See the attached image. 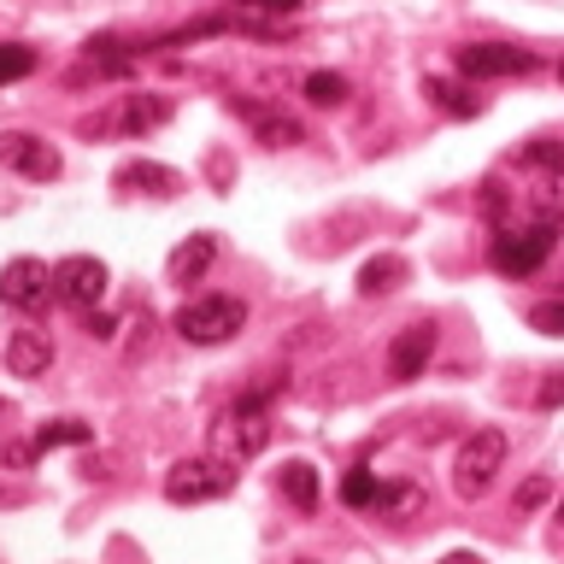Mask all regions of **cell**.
<instances>
[{"label":"cell","instance_id":"14","mask_svg":"<svg viewBox=\"0 0 564 564\" xmlns=\"http://www.w3.org/2000/svg\"><path fill=\"white\" fill-rule=\"evenodd\" d=\"M53 365V341L42 329H12L7 335V370L12 377H47Z\"/></svg>","mask_w":564,"mask_h":564},{"label":"cell","instance_id":"11","mask_svg":"<svg viewBox=\"0 0 564 564\" xmlns=\"http://www.w3.org/2000/svg\"><path fill=\"white\" fill-rule=\"evenodd\" d=\"M435 359V324H405L394 341H388V377L394 382H417Z\"/></svg>","mask_w":564,"mask_h":564},{"label":"cell","instance_id":"31","mask_svg":"<svg viewBox=\"0 0 564 564\" xmlns=\"http://www.w3.org/2000/svg\"><path fill=\"white\" fill-rule=\"evenodd\" d=\"M35 458V441H7V447H0V465H12V470H24Z\"/></svg>","mask_w":564,"mask_h":564},{"label":"cell","instance_id":"12","mask_svg":"<svg viewBox=\"0 0 564 564\" xmlns=\"http://www.w3.org/2000/svg\"><path fill=\"white\" fill-rule=\"evenodd\" d=\"M236 112H241V123L264 141V148H300V141H306L300 118H289V112H282V106H271V100H236Z\"/></svg>","mask_w":564,"mask_h":564},{"label":"cell","instance_id":"15","mask_svg":"<svg viewBox=\"0 0 564 564\" xmlns=\"http://www.w3.org/2000/svg\"><path fill=\"white\" fill-rule=\"evenodd\" d=\"M212 259H218V236H212V229H200V236H188L183 247H176V253L165 259V271H171V282H200L206 271H212Z\"/></svg>","mask_w":564,"mask_h":564},{"label":"cell","instance_id":"20","mask_svg":"<svg viewBox=\"0 0 564 564\" xmlns=\"http://www.w3.org/2000/svg\"><path fill=\"white\" fill-rule=\"evenodd\" d=\"M423 95H430L441 112H453V118H476V112H482V100L465 95V88L447 83V77H423Z\"/></svg>","mask_w":564,"mask_h":564},{"label":"cell","instance_id":"24","mask_svg":"<svg viewBox=\"0 0 564 564\" xmlns=\"http://www.w3.org/2000/svg\"><path fill=\"white\" fill-rule=\"evenodd\" d=\"M341 500H347V506H377V500H382V482L359 465V470L341 476Z\"/></svg>","mask_w":564,"mask_h":564},{"label":"cell","instance_id":"10","mask_svg":"<svg viewBox=\"0 0 564 564\" xmlns=\"http://www.w3.org/2000/svg\"><path fill=\"white\" fill-rule=\"evenodd\" d=\"M53 294V271L42 259H12L0 264V300H7L12 312H42Z\"/></svg>","mask_w":564,"mask_h":564},{"label":"cell","instance_id":"21","mask_svg":"<svg viewBox=\"0 0 564 564\" xmlns=\"http://www.w3.org/2000/svg\"><path fill=\"white\" fill-rule=\"evenodd\" d=\"M88 441H95V430H88L83 417H53V423H42V430H35V447H88Z\"/></svg>","mask_w":564,"mask_h":564},{"label":"cell","instance_id":"3","mask_svg":"<svg viewBox=\"0 0 564 564\" xmlns=\"http://www.w3.org/2000/svg\"><path fill=\"white\" fill-rule=\"evenodd\" d=\"M247 324V300L236 294H200V300H183L171 317V329L183 335L188 347H224V341H236Z\"/></svg>","mask_w":564,"mask_h":564},{"label":"cell","instance_id":"1","mask_svg":"<svg viewBox=\"0 0 564 564\" xmlns=\"http://www.w3.org/2000/svg\"><path fill=\"white\" fill-rule=\"evenodd\" d=\"M264 447H271V405H259L247 394H236V405H224L206 430V453L224 458L229 470L247 465V458H259Z\"/></svg>","mask_w":564,"mask_h":564},{"label":"cell","instance_id":"9","mask_svg":"<svg viewBox=\"0 0 564 564\" xmlns=\"http://www.w3.org/2000/svg\"><path fill=\"white\" fill-rule=\"evenodd\" d=\"M0 165L30 176V183H53V176H59V148L42 135H30V130H7L0 135Z\"/></svg>","mask_w":564,"mask_h":564},{"label":"cell","instance_id":"7","mask_svg":"<svg viewBox=\"0 0 564 564\" xmlns=\"http://www.w3.org/2000/svg\"><path fill=\"white\" fill-rule=\"evenodd\" d=\"M453 65H458V77L488 83V77H529L541 59L511 42H465V47H453Z\"/></svg>","mask_w":564,"mask_h":564},{"label":"cell","instance_id":"28","mask_svg":"<svg viewBox=\"0 0 564 564\" xmlns=\"http://www.w3.org/2000/svg\"><path fill=\"white\" fill-rule=\"evenodd\" d=\"M423 500V494L412 488V482H382V500H377V511H412Z\"/></svg>","mask_w":564,"mask_h":564},{"label":"cell","instance_id":"19","mask_svg":"<svg viewBox=\"0 0 564 564\" xmlns=\"http://www.w3.org/2000/svg\"><path fill=\"white\" fill-rule=\"evenodd\" d=\"M405 282V259L400 253H382V259H370L365 271H359V294L370 300V294H394Z\"/></svg>","mask_w":564,"mask_h":564},{"label":"cell","instance_id":"29","mask_svg":"<svg viewBox=\"0 0 564 564\" xmlns=\"http://www.w3.org/2000/svg\"><path fill=\"white\" fill-rule=\"evenodd\" d=\"M546 494H553V482H546V476H529V482L518 488V511H541Z\"/></svg>","mask_w":564,"mask_h":564},{"label":"cell","instance_id":"13","mask_svg":"<svg viewBox=\"0 0 564 564\" xmlns=\"http://www.w3.org/2000/svg\"><path fill=\"white\" fill-rule=\"evenodd\" d=\"M112 183L130 188V194H153V200H171V194H183V176H176L171 165H153V159H130V165H118Z\"/></svg>","mask_w":564,"mask_h":564},{"label":"cell","instance_id":"25","mask_svg":"<svg viewBox=\"0 0 564 564\" xmlns=\"http://www.w3.org/2000/svg\"><path fill=\"white\" fill-rule=\"evenodd\" d=\"M30 70H35V53L24 42H0V88L18 83V77H30Z\"/></svg>","mask_w":564,"mask_h":564},{"label":"cell","instance_id":"33","mask_svg":"<svg viewBox=\"0 0 564 564\" xmlns=\"http://www.w3.org/2000/svg\"><path fill=\"white\" fill-rule=\"evenodd\" d=\"M441 564H488V558H482V553H447Z\"/></svg>","mask_w":564,"mask_h":564},{"label":"cell","instance_id":"32","mask_svg":"<svg viewBox=\"0 0 564 564\" xmlns=\"http://www.w3.org/2000/svg\"><path fill=\"white\" fill-rule=\"evenodd\" d=\"M88 335H95V341H112V335H118V317L112 312H88V324H83Z\"/></svg>","mask_w":564,"mask_h":564},{"label":"cell","instance_id":"34","mask_svg":"<svg viewBox=\"0 0 564 564\" xmlns=\"http://www.w3.org/2000/svg\"><path fill=\"white\" fill-rule=\"evenodd\" d=\"M558 518H564V494H558Z\"/></svg>","mask_w":564,"mask_h":564},{"label":"cell","instance_id":"5","mask_svg":"<svg viewBox=\"0 0 564 564\" xmlns=\"http://www.w3.org/2000/svg\"><path fill=\"white\" fill-rule=\"evenodd\" d=\"M553 229L546 224H523V229H494V241H488V264L500 276H529V271H541L546 259H553Z\"/></svg>","mask_w":564,"mask_h":564},{"label":"cell","instance_id":"4","mask_svg":"<svg viewBox=\"0 0 564 564\" xmlns=\"http://www.w3.org/2000/svg\"><path fill=\"white\" fill-rule=\"evenodd\" d=\"M506 430H470L465 435V447H458L453 458V494L458 500H482V494L494 488V476H500L506 465Z\"/></svg>","mask_w":564,"mask_h":564},{"label":"cell","instance_id":"2","mask_svg":"<svg viewBox=\"0 0 564 564\" xmlns=\"http://www.w3.org/2000/svg\"><path fill=\"white\" fill-rule=\"evenodd\" d=\"M171 112H176V100H171V95H159V88H135V95H112L95 118H83V135H88V141H95V135L141 141V135L165 130Z\"/></svg>","mask_w":564,"mask_h":564},{"label":"cell","instance_id":"35","mask_svg":"<svg viewBox=\"0 0 564 564\" xmlns=\"http://www.w3.org/2000/svg\"><path fill=\"white\" fill-rule=\"evenodd\" d=\"M558 77H564V65H558Z\"/></svg>","mask_w":564,"mask_h":564},{"label":"cell","instance_id":"22","mask_svg":"<svg viewBox=\"0 0 564 564\" xmlns=\"http://www.w3.org/2000/svg\"><path fill=\"white\" fill-rule=\"evenodd\" d=\"M523 171H541V176H564V141L558 135H535L523 148Z\"/></svg>","mask_w":564,"mask_h":564},{"label":"cell","instance_id":"27","mask_svg":"<svg viewBox=\"0 0 564 564\" xmlns=\"http://www.w3.org/2000/svg\"><path fill=\"white\" fill-rule=\"evenodd\" d=\"M236 12H259V18H294L306 0H229Z\"/></svg>","mask_w":564,"mask_h":564},{"label":"cell","instance_id":"6","mask_svg":"<svg viewBox=\"0 0 564 564\" xmlns=\"http://www.w3.org/2000/svg\"><path fill=\"white\" fill-rule=\"evenodd\" d=\"M236 488V470L224 465V458H183V465L165 470V500L171 506H206V500H224V494Z\"/></svg>","mask_w":564,"mask_h":564},{"label":"cell","instance_id":"23","mask_svg":"<svg viewBox=\"0 0 564 564\" xmlns=\"http://www.w3.org/2000/svg\"><path fill=\"white\" fill-rule=\"evenodd\" d=\"M352 95V83L341 77V70H312V77H306V100L312 106H341Z\"/></svg>","mask_w":564,"mask_h":564},{"label":"cell","instance_id":"26","mask_svg":"<svg viewBox=\"0 0 564 564\" xmlns=\"http://www.w3.org/2000/svg\"><path fill=\"white\" fill-rule=\"evenodd\" d=\"M529 329H541V335H564V300H541V306L529 312Z\"/></svg>","mask_w":564,"mask_h":564},{"label":"cell","instance_id":"17","mask_svg":"<svg viewBox=\"0 0 564 564\" xmlns=\"http://www.w3.org/2000/svg\"><path fill=\"white\" fill-rule=\"evenodd\" d=\"M529 224H546L553 236H564V176H546V188L529 194Z\"/></svg>","mask_w":564,"mask_h":564},{"label":"cell","instance_id":"8","mask_svg":"<svg viewBox=\"0 0 564 564\" xmlns=\"http://www.w3.org/2000/svg\"><path fill=\"white\" fill-rule=\"evenodd\" d=\"M53 300H65V306L77 312H95L106 300V264L88 259V253H70L53 264Z\"/></svg>","mask_w":564,"mask_h":564},{"label":"cell","instance_id":"18","mask_svg":"<svg viewBox=\"0 0 564 564\" xmlns=\"http://www.w3.org/2000/svg\"><path fill=\"white\" fill-rule=\"evenodd\" d=\"M276 482H282V494H289L294 511H312V506H317V470L306 465V458H289Z\"/></svg>","mask_w":564,"mask_h":564},{"label":"cell","instance_id":"16","mask_svg":"<svg viewBox=\"0 0 564 564\" xmlns=\"http://www.w3.org/2000/svg\"><path fill=\"white\" fill-rule=\"evenodd\" d=\"M83 59L95 65L100 77H130L135 59H141V47L118 42V35H88V42H83Z\"/></svg>","mask_w":564,"mask_h":564},{"label":"cell","instance_id":"30","mask_svg":"<svg viewBox=\"0 0 564 564\" xmlns=\"http://www.w3.org/2000/svg\"><path fill=\"white\" fill-rule=\"evenodd\" d=\"M535 405H541V412H553V405H564V370H546V382H541Z\"/></svg>","mask_w":564,"mask_h":564}]
</instances>
